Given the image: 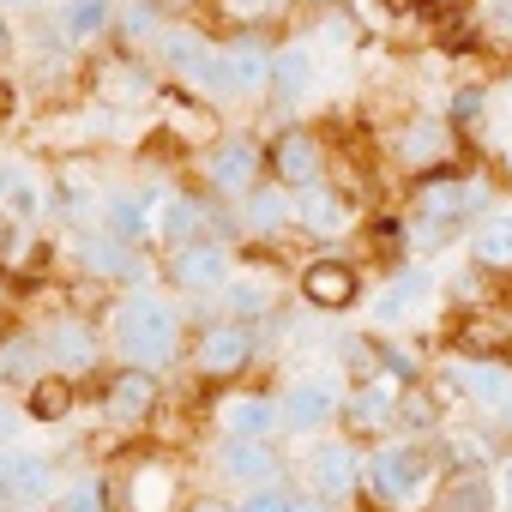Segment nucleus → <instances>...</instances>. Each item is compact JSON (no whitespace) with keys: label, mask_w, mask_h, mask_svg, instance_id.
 <instances>
[{"label":"nucleus","mask_w":512,"mask_h":512,"mask_svg":"<svg viewBox=\"0 0 512 512\" xmlns=\"http://www.w3.org/2000/svg\"><path fill=\"white\" fill-rule=\"evenodd\" d=\"M109 338L127 368H163L181 350V314L157 290H127L109 314Z\"/></svg>","instance_id":"f257e3e1"},{"label":"nucleus","mask_w":512,"mask_h":512,"mask_svg":"<svg viewBox=\"0 0 512 512\" xmlns=\"http://www.w3.org/2000/svg\"><path fill=\"white\" fill-rule=\"evenodd\" d=\"M488 205V187L476 175H434L416 181V217H410V247L416 253H440L452 235H464V223Z\"/></svg>","instance_id":"f03ea898"},{"label":"nucleus","mask_w":512,"mask_h":512,"mask_svg":"<svg viewBox=\"0 0 512 512\" xmlns=\"http://www.w3.org/2000/svg\"><path fill=\"white\" fill-rule=\"evenodd\" d=\"M85 91L97 97V109H109V115H121V109H139V103H157V67H151V55H127V49H103V55H91L85 61Z\"/></svg>","instance_id":"7ed1b4c3"},{"label":"nucleus","mask_w":512,"mask_h":512,"mask_svg":"<svg viewBox=\"0 0 512 512\" xmlns=\"http://www.w3.org/2000/svg\"><path fill=\"white\" fill-rule=\"evenodd\" d=\"M392 163L410 175V181H434V175H452L458 169V133L446 127V115H404L386 139Z\"/></svg>","instance_id":"20e7f679"},{"label":"nucleus","mask_w":512,"mask_h":512,"mask_svg":"<svg viewBox=\"0 0 512 512\" xmlns=\"http://www.w3.org/2000/svg\"><path fill=\"white\" fill-rule=\"evenodd\" d=\"M368 476H374V488L392 506H422V494L440 482V446H428V440H392V446L374 452Z\"/></svg>","instance_id":"39448f33"},{"label":"nucleus","mask_w":512,"mask_h":512,"mask_svg":"<svg viewBox=\"0 0 512 512\" xmlns=\"http://www.w3.org/2000/svg\"><path fill=\"white\" fill-rule=\"evenodd\" d=\"M326 163H332L326 133L308 127V121H284V127L266 139V181H278L284 193H302V187L326 181Z\"/></svg>","instance_id":"423d86ee"},{"label":"nucleus","mask_w":512,"mask_h":512,"mask_svg":"<svg viewBox=\"0 0 512 512\" xmlns=\"http://www.w3.org/2000/svg\"><path fill=\"white\" fill-rule=\"evenodd\" d=\"M193 368L205 374V380H241L247 368H253V356H260V332H253L247 320H229V314H217V320H205L199 332H193Z\"/></svg>","instance_id":"0eeeda50"},{"label":"nucleus","mask_w":512,"mask_h":512,"mask_svg":"<svg viewBox=\"0 0 512 512\" xmlns=\"http://www.w3.org/2000/svg\"><path fill=\"white\" fill-rule=\"evenodd\" d=\"M266 181V145L253 133H223L217 145H205V193L211 199H247Z\"/></svg>","instance_id":"6e6552de"},{"label":"nucleus","mask_w":512,"mask_h":512,"mask_svg":"<svg viewBox=\"0 0 512 512\" xmlns=\"http://www.w3.org/2000/svg\"><path fill=\"white\" fill-rule=\"evenodd\" d=\"M229 272H235L229 247H223V241H211V235L181 241V247H169V253H163V284H169V290H181V296H217V290L229 284Z\"/></svg>","instance_id":"1a4fd4ad"},{"label":"nucleus","mask_w":512,"mask_h":512,"mask_svg":"<svg viewBox=\"0 0 512 512\" xmlns=\"http://www.w3.org/2000/svg\"><path fill=\"white\" fill-rule=\"evenodd\" d=\"M211 49H217V25H199V19H169V31L157 37V49H151V67H157V79H169V85H193L199 73H205V61H211Z\"/></svg>","instance_id":"9d476101"},{"label":"nucleus","mask_w":512,"mask_h":512,"mask_svg":"<svg viewBox=\"0 0 512 512\" xmlns=\"http://www.w3.org/2000/svg\"><path fill=\"white\" fill-rule=\"evenodd\" d=\"M151 109H157V127L175 139V151H205V145L223 139V115L205 97H193L187 85H163Z\"/></svg>","instance_id":"9b49d317"},{"label":"nucleus","mask_w":512,"mask_h":512,"mask_svg":"<svg viewBox=\"0 0 512 512\" xmlns=\"http://www.w3.org/2000/svg\"><path fill=\"white\" fill-rule=\"evenodd\" d=\"M296 296L314 314H350L362 302V272L344 260V253H326V260H308L296 272Z\"/></svg>","instance_id":"f8f14e48"},{"label":"nucleus","mask_w":512,"mask_h":512,"mask_svg":"<svg viewBox=\"0 0 512 512\" xmlns=\"http://www.w3.org/2000/svg\"><path fill=\"white\" fill-rule=\"evenodd\" d=\"M320 85V67H314V43L308 37H278L272 49V85H266V103L278 115H296Z\"/></svg>","instance_id":"ddd939ff"},{"label":"nucleus","mask_w":512,"mask_h":512,"mask_svg":"<svg viewBox=\"0 0 512 512\" xmlns=\"http://www.w3.org/2000/svg\"><path fill=\"white\" fill-rule=\"evenodd\" d=\"M290 211H296V229H302L308 241H338V235L356 229V199H350L332 175L314 181V187H302V193L290 199Z\"/></svg>","instance_id":"4468645a"},{"label":"nucleus","mask_w":512,"mask_h":512,"mask_svg":"<svg viewBox=\"0 0 512 512\" xmlns=\"http://www.w3.org/2000/svg\"><path fill=\"white\" fill-rule=\"evenodd\" d=\"M115 494H121V512H175V500H181V476H175L169 458L145 452V458H133V464L121 470Z\"/></svg>","instance_id":"2eb2a0df"},{"label":"nucleus","mask_w":512,"mask_h":512,"mask_svg":"<svg viewBox=\"0 0 512 512\" xmlns=\"http://www.w3.org/2000/svg\"><path fill=\"white\" fill-rule=\"evenodd\" d=\"M67 253H73V266L85 272V278H103V284H133L145 266H139V247L133 241H121V235H109V229H79L73 241H67Z\"/></svg>","instance_id":"dca6fc26"},{"label":"nucleus","mask_w":512,"mask_h":512,"mask_svg":"<svg viewBox=\"0 0 512 512\" xmlns=\"http://www.w3.org/2000/svg\"><path fill=\"white\" fill-rule=\"evenodd\" d=\"M217 37H223L229 73H235V103L266 97V85H272V49H278V31H217Z\"/></svg>","instance_id":"f3484780"},{"label":"nucleus","mask_w":512,"mask_h":512,"mask_svg":"<svg viewBox=\"0 0 512 512\" xmlns=\"http://www.w3.org/2000/svg\"><path fill=\"white\" fill-rule=\"evenodd\" d=\"M103 416L109 422H121V428H133V422H145L157 404H163V380H157V368H115L109 380H103Z\"/></svg>","instance_id":"a211bd4d"},{"label":"nucleus","mask_w":512,"mask_h":512,"mask_svg":"<svg viewBox=\"0 0 512 512\" xmlns=\"http://www.w3.org/2000/svg\"><path fill=\"white\" fill-rule=\"evenodd\" d=\"M43 356L55 362V374H67V380H85V374L103 362V338H97V326H91V320H79V314H61V320L43 332Z\"/></svg>","instance_id":"6ab92c4d"},{"label":"nucleus","mask_w":512,"mask_h":512,"mask_svg":"<svg viewBox=\"0 0 512 512\" xmlns=\"http://www.w3.org/2000/svg\"><path fill=\"white\" fill-rule=\"evenodd\" d=\"M398 392H404V386H392L386 374H374V380H362L356 392H344V404H338V422H344L356 440H368V434H386V428H398Z\"/></svg>","instance_id":"aec40b11"},{"label":"nucleus","mask_w":512,"mask_h":512,"mask_svg":"<svg viewBox=\"0 0 512 512\" xmlns=\"http://www.w3.org/2000/svg\"><path fill=\"white\" fill-rule=\"evenodd\" d=\"M43 19H49V31H55L73 55H85V49L109 43L115 0H55V13H43Z\"/></svg>","instance_id":"412c9836"},{"label":"nucleus","mask_w":512,"mask_h":512,"mask_svg":"<svg viewBox=\"0 0 512 512\" xmlns=\"http://www.w3.org/2000/svg\"><path fill=\"white\" fill-rule=\"evenodd\" d=\"M169 7L163 0H115V25H109V43L127 49V55H151L157 37L169 31Z\"/></svg>","instance_id":"4be33fe9"},{"label":"nucleus","mask_w":512,"mask_h":512,"mask_svg":"<svg viewBox=\"0 0 512 512\" xmlns=\"http://www.w3.org/2000/svg\"><path fill=\"white\" fill-rule=\"evenodd\" d=\"M338 404H344L338 380H296L284 392V404H278V422L296 428V434H314V428H326L338 416Z\"/></svg>","instance_id":"5701e85b"},{"label":"nucleus","mask_w":512,"mask_h":512,"mask_svg":"<svg viewBox=\"0 0 512 512\" xmlns=\"http://www.w3.org/2000/svg\"><path fill=\"white\" fill-rule=\"evenodd\" d=\"M217 428H223V440H272L278 404L266 392H229L217 404Z\"/></svg>","instance_id":"b1692460"},{"label":"nucleus","mask_w":512,"mask_h":512,"mask_svg":"<svg viewBox=\"0 0 512 512\" xmlns=\"http://www.w3.org/2000/svg\"><path fill=\"white\" fill-rule=\"evenodd\" d=\"M49 356H43V332H0V386L7 392H31L49 368H43Z\"/></svg>","instance_id":"393cba45"},{"label":"nucleus","mask_w":512,"mask_h":512,"mask_svg":"<svg viewBox=\"0 0 512 512\" xmlns=\"http://www.w3.org/2000/svg\"><path fill=\"white\" fill-rule=\"evenodd\" d=\"M290 13L296 0H205V19H217V31H284Z\"/></svg>","instance_id":"a878e982"},{"label":"nucleus","mask_w":512,"mask_h":512,"mask_svg":"<svg viewBox=\"0 0 512 512\" xmlns=\"http://www.w3.org/2000/svg\"><path fill=\"white\" fill-rule=\"evenodd\" d=\"M290 199L296 193H284L278 181H260L247 199H241V211H235V223L247 229V235H284V229H296V211H290Z\"/></svg>","instance_id":"bb28decb"},{"label":"nucleus","mask_w":512,"mask_h":512,"mask_svg":"<svg viewBox=\"0 0 512 512\" xmlns=\"http://www.w3.org/2000/svg\"><path fill=\"white\" fill-rule=\"evenodd\" d=\"M217 308L229 314V320H272V308H278V284L272 278H260V272H229V284L217 290Z\"/></svg>","instance_id":"cd10ccee"},{"label":"nucleus","mask_w":512,"mask_h":512,"mask_svg":"<svg viewBox=\"0 0 512 512\" xmlns=\"http://www.w3.org/2000/svg\"><path fill=\"white\" fill-rule=\"evenodd\" d=\"M308 482H314V500H350L356 494V482H362V464H356V452L350 446H320L314 458H308Z\"/></svg>","instance_id":"c85d7f7f"},{"label":"nucleus","mask_w":512,"mask_h":512,"mask_svg":"<svg viewBox=\"0 0 512 512\" xmlns=\"http://www.w3.org/2000/svg\"><path fill=\"white\" fill-rule=\"evenodd\" d=\"M428 290H434V278H428L422 266H398V272L386 278V290L374 296V320H380V326H398V320H410V314L428 302Z\"/></svg>","instance_id":"c756f323"},{"label":"nucleus","mask_w":512,"mask_h":512,"mask_svg":"<svg viewBox=\"0 0 512 512\" xmlns=\"http://www.w3.org/2000/svg\"><path fill=\"white\" fill-rule=\"evenodd\" d=\"M103 229L109 235H121V241H145V229L157 223V211H151V193H139V187H115V193H103Z\"/></svg>","instance_id":"7c9ffc66"},{"label":"nucleus","mask_w":512,"mask_h":512,"mask_svg":"<svg viewBox=\"0 0 512 512\" xmlns=\"http://www.w3.org/2000/svg\"><path fill=\"white\" fill-rule=\"evenodd\" d=\"M446 392H464V398H476V404H512V368L506 362H464V368H452L446 374Z\"/></svg>","instance_id":"2f4dec72"},{"label":"nucleus","mask_w":512,"mask_h":512,"mask_svg":"<svg viewBox=\"0 0 512 512\" xmlns=\"http://www.w3.org/2000/svg\"><path fill=\"white\" fill-rule=\"evenodd\" d=\"M223 476L241 482V488H266L278 476V452L266 440H229L223 446Z\"/></svg>","instance_id":"473e14b6"},{"label":"nucleus","mask_w":512,"mask_h":512,"mask_svg":"<svg viewBox=\"0 0 512 512\" xmlns=\"http://www.w3.org/2000/svg\"><path fill=\"white\" fill-rule=\"evenodd\" d=\"M488 109H494V91H488L482 79L452 85V97H446V127H452L458 139H482V133H488Z\"/></svg>","instance_id":"72a5a7b5"},{"label":"nucleus","mask_w":512,"mask_h":512,"mask_svg":"<svg viewBox=\"0 0 512 512\" xmlns=\"http://www.w3.org/2000/svg\"><path fill=\"white\" fill-rule=\"evenodd\" d=\"M73 404H79V380H67V374H55V368L25 392V416H31V422H61Z\"/></svg>","instance_id":"f704fd0d"},{"label":"nucleus","mask_w":512,"mask_h":512,"mask_svg":"<svg viewBox=\"0 0 512 512\" xmlns=\"http://www.w3.org/2000/svg\"><path fill=\"white\" fill-rule=\"evenodd\" d=\"M7 494L13 500H49L55 494V470L37 452H7Z\"/></svg>","instance_id":"c9c22d12"},{"label":"nucleus","mask_w":512,"mask_h":512,"mask_svg":"<svg viewBox=\"0 0 512 512\" xmlns=\"http://www.w3.org/2000/svg\"><path fill=\"white\" fill-rule=\"evenodd\" d=\"M446 422V404H440V392L434 386H404L398 392V428H410V434H434Z\"/></svg>","instance_id":"e433bc0d"},{"label":"nucleus","mask_w":512,"mask_h":512,"mask_svg":"<svg viewBox=\"0 0 512 512\" xmlns=\"http://www.w3.org/2000/svg\"><path fill=\"white\" fill-rule=\"evenodd\" d=\"M470 260L482 272H512V223L506 217H488L476 235H470Z\"/></svg>","instance_id":"4c0bfd02"},{"label":"nucleus","mask_w":512,"mask_h":512,"mask_svg":"<svg viewBox=\"0 0 512 512\" xmlns=\"http://www.w3.org/2000/svg\"><path fill=\"white\" fill-rule=\"evenodd\" d=\"M49 205H55L67 223H79V217H91L103 199H97V193L79 181V169H73V163H61V175H55V199H49Z\"/></svg>","instance_id":"58836bf2"},{"label":"nucleus","mask_w":512,"mask_h":512,"mask_svg":"<svg viewBox=\"0 0 512 512\" xmlns=\"http://www.w3.org/2000/svg\"><path fill=\"white\" fill-rule=\"evenodd\" d=\"M386 7L398 13V19H428V25H452V19H464L476 0H386Z\"/></svg>","instance_id":"ea45409f"},{"label":"nucleus","mask_w":512,"mask_h":512,"mask_svg":"<svg viewBox=\"0 0 512 512\" xmlns=\"http://www.w3.org/2000/svg\"><path fill=\"white\" fill-rule=\"evenodd\" d=\"M446 500H452V512H488V500H494V488L470 470V476H458L452 488H446Z\"/></svg>","instance_id":"a19ab883"},{"label":"nucleus","mask_w":512,"mask_h":512,"mask_svg":"<svg viewBox=\"0 0 512 512\" xmlns=\"http://www.w3.org/2000/svg\"><path fill=\"white\" fill-rule=\"evenodd\" d=\"M103 482L97 476H85V482H67L61 488V500H55V512H103Z\"/></svg>","instance_id":"79ce46f5"},{"label":"nucleus","mask_w":512,"mask_h":512,"mask_svg":"<svg viewBox=\"0 0 512 512\" xmlns=\"http://www.w3.org/2000/svg\"><path fill=\"white\" fill-rule=\"evenodd\" d=\"M290 506H296V494L266 482V488H253V494H247V506H241V512H290Z\"/></svg>","instance_id":"37998d69"},{"label":"nucleus","mask_w":512,"mask_h":512,"mask_svg":"<svg viewBox=\"0 0 512 512\" xmlns=\"http://www.w3.org/2000/svg\"><path fill=\"white\" fill-rule=\"evenodd\" d=\"M338 7H344V0H296L302 19H320V13H338Z\"/></svg>","instance_id":"c03bdc74"},{"label":"nucleus","mask_w":512,"mask_h":512,"mask_svg":"<svg viewBox=\"0 0 512 512\" xmlns=\"http://www.w3.org/2000/svg\"><path fill=\"white\" fill-rule=\"evenodd\" d=\"M7 55H13V13L0 7V61H7Z\"/></svg>","instance_id":"a18cd8bd"},{"label":"nucleus","mask_w":512,"mask_h":512,"mask_svg":"<svg viewBox=\"0 0 512 512\" xmlns=\"http://www.w3.org/2000/svg\"><path fill=\"white\" fill-rule=\"evenodd\" d=\"M163 7L181 13V19H199V13H205V0H163Z\"/></svg>","instance_id":"49530a36"},{"label":"nucleus","mask_w":512,"mask_h":512,"mask_svg":"<svg viewBox=\"0 0 512 512\" xmlns=\"http://www.w3.org/2000/svg\"><path fill=\"white\" fill-rule=\"evenodd\" d=\"M0 7H7V13H31V19H37V13H43V0H0Z\"/></svg>","instance_id":"de8ad7c7"},{"label":"nucleus","mask_w":512,"mask_h":512,"mask_svg":"<svg viewBox=\"0 0 512 512\" xmlns=\"http://www.w3.org/2000/svg\"><path fill=\"white\" fill-rule=\"evenodd\" d=\"M500 500H506V506H512V464H506V470H500Z\"/></svg>","instance_id":"09e8293b"},{"label":"nucleus","mask_w":512,"mask_h":512,"mask_svg":"<svg viewBox=\"0 0 512 512\" xmlns=\"http://www.w3.org/2000/svg\"><path fill=\"white\" fill-rule=\"evenodd\" d=\"M187 512H229V506H223V500H193Z\"/></svg>","instance_id":"8fccbe9b"},{"label":"nucleus","mask_w":512,"mask_h":512,"mask_svg":"<svg viewBox=\"0 0 512 512\" xmlns=\"http://www.w3.org/2000/svg\"><path fill=\"white\" fill-rule=\"evenodd\" d=\"M290 512H326V500H296Z\"/></svg>","instance_id":"3c124183"},{"label":"nucleus","mask_w":512,"mask_h":512,"mask_svg":"<svg viewBox=\"0 0 512 512\" xmlns=\"http://www.w3.org/2000/svg\"><path fill=\"white\" fill-rule=\"evenodd\" d=\"M500 97H506V103H512V73H506V85H500Z\"/></svg>","instance_id":"603ef678"},{"label":"nucleus","mask_w":512,"mask_h":512,"mask_svg":"<svg viewBox=\"0 0 512 512\" xmlns=\"http://www.w3.org/2000/svg\"><path fill=\"white\" fill-rule=\"evenodd\" d=\"M7 229H13V223H7V211H0V241H7Z\"/></svg>","instance_id":"864d4df0"},{"label":"nucleus","mask_w":512,"mask_h":512,"mask_svg":"<svg viewBox=\"0 0 512 512\" xmlns=\"http://www.w3.org/2000/svg\"><path fill=\"white\" fill-rule=\"evenodd\" d=\"M506 223H512V211H506Z\"/></svg>","instance_id":"5fc2aeb1"}]
</instances>
